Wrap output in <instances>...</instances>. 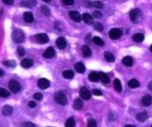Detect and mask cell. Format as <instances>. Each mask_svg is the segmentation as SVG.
Here are the masks:
<instances>
[{"instance_id":"1","label":"cell","mask_w":152,"mask_h":127,"mask_svg":"<svg viewBox=\"0 0 152 127\" xmlns=\"http://www.w3.org/2000/svg\"><path fill=\"white\" fill-rule=\"evenodd\" d=\"M12 39L14 42L16 43H20L24 41L25 35L24 32L19 29L14 30L12 33Z\"/></svg>"},{"instance_id":"2","label":"cell","mask_w":152,"mask_h":127,"mask_svg":"<svg viewBox=\"0 0 152 127\" xmlns=\"http://www.w3.org/2000/svg\"><path fill=\"white\" fill-rule=\"evenodd\" d=\"M9 88L10 89L12 93H17L20 91L21 85L17 81L15 80H11L8 83Z\"/></svg>"},{"instance_id":"3","label":"cell","mask_w":152,"mask_h":127,"mask_svg":"<svg viewBox=\"0 0 152 127\" xmlns=\"http://www.w3.org/2000/svg\"><path fill=\"white\" fill-rule=\"evenodd\" d=\"M55 102L61 105H65L67 103V98L62 92L57 93L55 97Z\"/></svg>"},{"instance_id":"4","label":"cell","mask_w":152,"mask_h":127,"mask_svg":"<svg viewBox=\"0 0 152 127\" xmlns=\"http://www.w3.org/2000/svg\"><path fill=\"white\" fill-rule=\"evenodd\" d=\"M122 35V32L121 29L114 28L112 29L109 32V38L113 40H117L119 39Z\"/></svg>"},{"instance_id":"5","label":"cell","mask_w":152,"mask_h":127,"mask_svg":"<svg viewBox=\"0 0 152 127\" xmlns=\"http://www.w3.org/2000/svg\"><path fill=\"white\" fill-rule=\"evenodd\" d=\"M36 41L41 44L46 43L49 42L50 38L45 33H39L35 36Z\"/></svg>"},{"instance_id":"6","label":"cell","mask_w":152,"mask_h":127,"mask_svg":"<svg viewBox=\"0 0 152 127\" xmlns=\"http://www.w3.org/2000/svg\"><path fill=\"white\" fill-rule=\"evenodd\" d=\"M37 85L42 90H45L49 88L50 86V81L45 78H42L39 80L37 83Z\"/></svg>"},{"instance_id":"7","label":"cell","mask_w":152,"mask_h":127,"mask_svg":"<svg viewBox=\"0 0 152 127\" xmlns=\"http://www.w3.org/2000/svg\"><path fill=\"white\" fill-rule=\"evenodd\" d=\"M140 16V11L138 9H132L130 12V18L131 21L136 22Z\"/></svg>"},{"instance_id":"8","label":"cell","mask_w":152,"mask_h":127,"mask_svg":"<svg viewBox=\"0 0 152 127\" xmlns=\"http://www.w3.org/2000/svg\"><path fill=\"white\" fill-rule=\"evenodd\" d=\"M80 96L84 100H89L91 97V93L89 92V90L86 88L85 87H81L80 91Z\"/></svg>"},{"instance_id":"9","label":"cell","mask_w":152,"mask_h":127,"mask_svg":"<svg viewBox=\"0 0 152 127\" xmlns=\"http://www.w3.org/2000/svg\"><path fill=\"white\" fill-rule=\"evenodd\" d=\"M55 55V51L54 48L49 47L46 49L45 52L43 53V56L45 58H52Z\"/></svg>"},{"instance_id":"10","label":"cell","mask_w":152,"mask_h":127,"mask_svg":"<svg viewBox=\"0 0 152 127\" xmlns=\"http://www.w3.org/2000/svg\"><path fill=\"white\" fill-rule=\"evenodd\" d=\"M20 65L24 68H26V69L30 68L33 65V61L32 59H31L26 58V59H24L22 61V62L20 63Z\"/></svg>"},{"instance_id":"11","label":"cell","mask_w":152,"mask_h":127,"mask_svg":"<svg viewBox=\"0 0 152 127\" xmlns=\"http://www.w3.org/2000/svg\"><path fill=\"white\" fill-rule=\"evenodd\" d=\"M69 16L71 19L75 22H80L81 20V17L80 13L76 11H71L69 13Z\"/></svg>"},{"instance_id":"12","label":"cell","mask_w":152,"mask_h":127,"mask_svg":"<svg viewBox=\"0 0 152 127\" xmlns=\"http://www.w3.org/2000/svg\"><path fill=\"white\" fill-rule=\"evenodd\" d=\"M56 45L57 47H58L59 49H65L66 47V42L64 38L60 37L56 39Z\"/></svg>"},{"instance_id":"13","label":"cell","mask_w":152,"mask_h":127,"mask_svg":"<svg viewBox=\"0 0 152 127\" xmlns=\"http://www.w3.org/2000/svg\"><path fill=\"white\" fill-rule=\"evenodd\" d=\"M83 106V102L81 99L77 98L74 101L73 107L75 109V110H77V111L81 110Z\"/></svg>"},{"instance_id":"14","label":"cell","mask_w":152,"mask_h":127,"mask_svg":"<svg viewBox=\"0 0 152 127\" xmlns=\"http://www.w3.org/2000/svg\"><path fill=\"white\" fill-rule=\"evenodd\" d=\"M82 19L84 23H86L88 24H93V17L91 15H90L88 13H84L82 16Z\"/></svg>"},{"instance_id":"15","label":"cell","mask_w":152,"mask_h":127,"mask_svg":"<svg viewBox=\"0 0 152 127\" xmlns=\"http://www.w3.org/2000/svg\"><path fill=\"white\" fill-rule=\"evenodd\" d=\"M141 101L142 104L146 106H150L152 104V97L149 95H145L142 97Z\"/></svg>"},{"instance_id":"16","label":"cell","mask_w":152,"mask_h":127,"mask_svg":"<svg viewBox=\"0 0 152 127\" xmlns=\"http://www.w3.org/2000/svg\"><path fill=\"white\" fill-rule=\"evenodd\" d=\"M75 69L79 73H84L86 70V68L83 63L81 62H78L75 64L74 66Z\"/></svg>"},{"instance_id":"17","label":"cell","mask_w":152,"mask_h":127,"mask_svg":"<svg viewBox=\"0 0 152 127\" xmlns=\"http://www.w3.org/2000/svg\"><path fill=\"white\" fill-rule=\"evenodd\" d=\"M23 19L27 23H32L34 20V17L33 14L31 12L27 11L23 14Z\"/></svg>"},{"instance_id":"18","label":"cell","mask_w":152,"mask_h":127,"mask_svg":"<svg viewBox=\"0 0 152 127\" xmlns=\"http://www.w3.org/2000/svg\"><path fill=\"white\" fill-rule=\"evenodd\" d=\"M122 62L126 67H131L133 64V59L130 56L125 57L122 59Z\"/></svg>"},{"instance_id":"19","label":"cell","mask_w":152,"mask_h":127,"mask_svg":"<svg viewBox=\"0 0 152 127\" xmlns=\"http://www.w3.org/2000/svg\"><path fill=\"white\" fill-rule=\"evenodd\" d=\"M83 55L84 57H90L92 55V51L87 45H84L81 48Z\"/></svg>"},{"instance_id":"20","label":"cell","mask_w":152,"mask_h":127,"mask_svg":"<svg viewBox=\"0 0 152 127\" xmlns=\"http://www.w3.org/2000/svg\"><path fill=\"white\" fill-rule=\"evenodd\" d=\"M132 39L136 42L140 43L142 42L145 39V36L142 33H136L132 36Z\"/></svg>"},{"instance_id":"21","label":"cell","mask_w":152,"mask_h":127,"mask_svg":"<svg viewBox=\"0 0 152 127\" xmlns=\"http://www.w3.org/2000/svg\"><path fill=\"white\" fill-rule=\"evenodd\" d=\"M147 113L146 112H140L136 115V119L140 122H144L147 118Z\"/></svg>"},{"instance_id":"22","label":"cell","mask_w":152,"mask_h":127,"mask_svg":"<svg viewBox=\"0 0 152 127\" xmlns=\"http://www.w3.org/2000/svg\"><path fill=\"white\" fill-rule=\"evenodd\" d=\"M13 111V109L12 106L9 105H5L3 109V113L4 116H8L12 114Z\"/></svg>"},{"instance_id":"23","label":"cell","mask_w":152,"mask_h":127,"mask_svg":"<svg viewBox=\"0 0 152 127\" xmlns=\"http://www.w3.org/2000/svg\"><path fill=\"white\" fill-rule=\"evenodd\" d=\"M128 85L131 88H136L140 86V82L137 80L133 78L128 81Z\"/></svg>"},{"instance_id":"24","label":"cell","mask_w":152,"mask_h":127,"mask_svg":"<svg viewBox=\"0 0 152 127\" xmlns=\"http://www.w3.org/2000/svg\"><path fill=\"white\" fill-rule=\"evenodd\" d=\"M89 78L90 81H91L92 82H98V81L100 80L99 78V74H98L97 72H92L89 76Z\"/></svg>"},{"instance_id":"25","label":"cell","mask_w":152,"mask_h":127,"mask_svg":"<svg viewBox=\"0 0 152 127\" xmlns=\"http://www.w3.org/2000/svg\"><path fill=\"white\" fill-rule=\"evenodd\" d=\"M99 74V78L102 81V83L105 84H108L110 82V78L107 74L103 73V72H100Z\"/></svg>"},{"instance_id":"26","label":"cell","mask_w":152,"mask_h":127,"mask_svg":"<svg viewBox=\"0 0 152 127\" xmlns=\"http://www.w3.org/2000/svg\"><path fill=\"white\" fill-rule=\"evenodd\" d=\"M104 57L105 58L106 60L109 62H113L115 61V57L113 55V54L109 52V51H107L105 52L104 53Z\"/></svg>"},{"instance_id":"27","label":"cell","mask_w":152,"mask_h":127,"mask_svg":"<svg viewBox=\"0 0 152 127\" xmlns=\"http://www.w3.org/2000/svg\"><path fill=\"white\" fill-rule=\"evenodd\" d=\"M113 86H114V87H115V89L119 93L121 92L122 90V84L121 83V81L118 78L115 79V80H114L113 81Z\"/></svg>"},{"instance_id":"28","label":"cell","mask_w":152,"mask_h":127,"mask_svg":"<svg viewBox=\"0 0 152 127\" xmlns=\"http://www.w3.org/2000/svg\"><path fill=\"white\" fill-rule=\"evenodd\" d=\"M74 73L72 70H66L62 72V76L66 79H71L74 77Z\"/></svg>"},{"instance_id":"29","label":"cell","mask_w":152,"mask_h":127,"mask_svg":"<svg viewBox=\"0 0 152 127\" xmlns=\"http://www.w3.org/2000/svg\"><path fill=\"white\" fill-rule=\"evenodd\" d=\"M93 42L94 43L99 45V46H103L105 45L103 41L100 38L98 37V36H94L93 38Z\"/></svg>"},{"instance_id":"30","label":"cell","mask_w":152,"mask_h":127,"mask_svg":"<svg viewBox=\"0 0 152 127\" xmlns=\"http://www.w3.org/2000/svg\"><path fill=\"white\" fill-rule=\"evenodd\" d=\"M75 125V122L74 119V118L71 117L69 119L67 120V121H66L65 126V127H74Z\"/></svg>"},{"instance_id":"31","label":"cell","mask_w":152,"mask_h":127,"mask_svg":"<svg viewBox=\"0 0 152 127\" xmlns=\"http://www.w3.org/2000/svg\"><path fill=\"white\" fill-rule=\"evenodd\" d=\"M90 6L95 7L96 8H99V9H101L103 7V4L102 2L99 1H92L90 3Z\"/></svg>"},{"instance_id":"32","label":"cell","mask_w":152,"mask_h":127,"mask_svg":"<svg viewBox=\"0 0 152 127\" xmlns=\"http://www.w3.org/2000/svg\"><path fill=\"white\" fill-rule=\"evenodd\" d=\"M3 64L5 66L10 68H14L16 66V62L14 60H9V61H4L3 62Z\"/></svg>"},{"instance_id":"33","label":"cell","mask_w":152,"mask_h":127,"mask_svg":"<svg viewBox=\"0 0 152 127\" xmlns=\"http://www.w3.org/2000/svg\"><path fill=\"white\" fill-rule=\"evenodd\" d=\"M10 95V93L5 88H0V97L6 98Z\"/></svg>"},{"instance_id":"34","label":"cell","mask_w":152,"mask_h":127,"mask_svg":"<svg viewBox=\"0 0 152 127\" xmlns=\"http://www.w3.org/2000/svg\"><path fill=\"white\" fill-rule=\"evenodd\" d=\"M93 27L95 30H96L99 32H101L103 30V27L102 24L99 22H95L93 23Z\"/></svg>"},{"instance_id":"35","label":"cell","mask_w":152,"mask_h":127,"mask_svg":"<svg viewBox=\"0 0 152 127\" xmlns=\"http://www.w3.org/2000/svg\"><path fill=\"white\" fill-rule=\"evenodd\" d=\"M41 11L45 16H50L51 14L50 8L45 5H42L41 7Z\"/></svg>"},{"instance_id":"36","label":"cell","mask_w":152,"mask_h":127,"mask_svg":"<svg viewBox=\"0 0 152 127\" xmlns=\"http://www.w3.org/2000/svg\"><path fill=\"white\" fill-rule=\"evenodd\" d=\"M17 52H18V55L20 56H24L25 55L26 53V51H25V49L23 47H18L17 48Z\"/></svg>"},{"instance_id":"37","label":"cell","mask_w":152,"mask_h":127,"mask_svg":"<svg viewBox=\"0 0 152 127\" xmlns=\"http://www.w3.org/2000/svg\"><path fill=\"white\" fill-rule=\"evenodd\" d=\"M96 122L93 119H90L88 122V127H96Z\"/></svg>"},{"instance_id":"38","label":"cell","mask_w":152,"mask_h":127,"mask_svg":"<svg viewBox=\"0 0 152 127\" xmlns=\"http://www.w3.org/2000/svg\"><path fill=\"white\" fill-rule=\"evenodd\" d=\"M33 97L37 101H41L43 98V95L41 93H36L34 94Z\"/></svg>"},{"instance_id":"39","label":"cell","mask_w":152,"mask_h":127,"mask_svg":"<svg viewBox=\"0 0 152 127\" xmlns=\"http://www.w3.org/2000/svg\"><path fill=\"white\" fill-rule=\"evenodd\" d=\"M62 1L66 5H71L74 4V0H62Z\"/></svg>"},{"instance_id":"40","label":"cell","mask_w":152,"mask_h":127,"mask_svg":"<svg viewBox=\"0 0 152 127\" xmlns=\"http://www.w3.org/2000/svg\"><path fill=\"white\" fill-rule=\"evenodd\" d=\"M92 93L95 96H102V92L100 91V90H99L98 89H93V91H92Z\"/></svg>"},{"instance_id":"41","label":"cell","mask_w":152,"mask_h":127,"mask_svg":"<svg viewBox=\"0 0 152 127\" xmlns=\"http://www.w3.org/2000/svg\"><path fill=\"white\" fill-rule=\"evenodd\" d=\"M93 16L95 17V18H100L102 17V14L99 11H94L93 12Z\"/></svg>"},{"instance_id":"42","label":"cell","mask_w":152,"mask_h":127,"mask_svg":"<svg viewBox=\"0 0 152 127\" xmlns=\"http://www.w3.org/2000/svg\"><path fill=\"white\" fill-rule=\"evenodd\" d=\"M23 127H35V125L34 124L31 122H25L23 124Z\"/></svg>"},{"instance_id":"43","label":"cell","mask_w":152,"mask_h":127,"mask_svg":"<svg viewBox=\"0 0 152 127\" xmlns=\"http://www.w3.org/2000/svg\"><path fill=\"white\" fill-rule=\"evenodd\" d=\"M3 2L7 5H13L14 4V0H2Z\"/></svg>"},{"instance_id":"44","label":"cell","mask_w":152,"mask_h":127,"mask_svg":"<svg viewBox=\"0 0 152 127\" xmlns=\"http://www.w3.org/2000/svg\"><path fill=\"white\" fill-rule=\"evenodd\" d=\"M28 106L31 108H34L36 106V103L34 101H31L29 102V103Z\"/></svg>"},{"instance_id":"45","label":"cell","mask_w":152,"mask_h":127,"mask_svg":"<svg viewBox=\"0 0 152 127\" xmlns=\"http://www.w3.org/2000/svg\"><path fill=\"white\" fill-rule=\"evenodd\" d=\"M148 88L150 90H151L152 91V81H150V82L148 84Z\"/></svg>"},{"instance_id":"46","label":"cell","mask_w":152,"mask_h":127,"mask_svg":"<svg viewBox=\"0 0 152 127\" xmlns=\"http://www.w3.org/2000/svg\"><path fill=\"white\" fill-rule=\"evenodd\" d=\"M4 74V72L1 68H0V77H3Z\"/></svg>"},{"instance_id":"47","label":"cell","mask_w":152,"mask_h":127,"mask_svg":"<svg viewBox=\"0 0 152 127\" xmlns=\"http://www.w3.org/2000/svg\"><path fill=\"white\" fill-rule=\"evenodd\" d=\"M124 127H136V126L134 125H127Z\"/></svg>"},{"instance_id":"48","label":"cell","mask_w":152,"mask_h":127,"mask_svg":"<svg viewBox=\"0 0 152 127\" xmlns=\"http://www.w3.org/2000/svg\"><path fill=\"white\" fill-rule=\"evenodd\" d=\"M43 1L44 2H45V3H50L51 1V0H43Z\"/></svg>"},{"instance_id":"49","label":"cell","mask_w":152,"mask_h":127,"mask_svg":"<svg viewBox=\"0 0 152 127\" xmlns=\"http://www.w3.org/2000/svg\"><path fill=\"white\" fill-rule=\"evenodd\" d=\"M150 51L152 52V45H151V46H150Z\"/></svg>"},{"instance_id":"50","label":"cell","mask_w":152,"mask_h":127,"mask_svg":"<svg viewBox=\"0 0 152 127\" xmlns=\"http://www.w3.org/2000/svg\"><path fill=\"white\" fill-rule=\"evenodd\" d=\"M150 127H152V125H151V126H150Z\"/></svg>"}]
</instances>
